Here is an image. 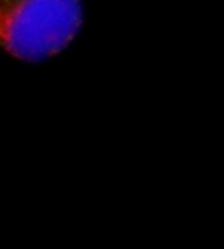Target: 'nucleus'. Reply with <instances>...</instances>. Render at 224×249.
<instances>
[{
	"mask_svg": "<svg viewBox=\"0 0 224 249\" xmlns=\"http://www.w3.org/2000/svg\"><path fill=\"white\" fill-rule=\"evenodd\" d=\"M83 22L80 0H0V47L37 63L70 44Z\"/></svg>",
	"mask_w": 224,
	"mask_h": 249,
	"instance_id": "obj_1",
	"label": "nucleus"
}]
</instances>
